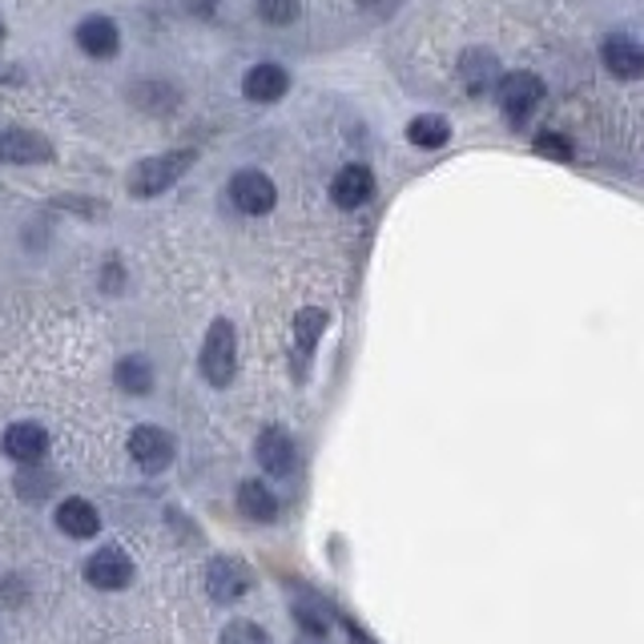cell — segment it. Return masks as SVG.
Masks as SVG:
<instances>
[{
    "label": "cell",
    "mask_w": 644,
    "mask_h": 644,
    "mask_svg": "<svg viewBox=\"0 0 644 644\" xmlns=\"http://www.w3.org/2000/svg\"><path fill=\"white\" fill-rule=\"evenodd\" d=\"M198 367L210 387H230L233 383V371H238V331H233L230 319L210 322L206 343H201V355H198Z\"/></svg>",
    "instance_id": "cell-1"
},
{
    "label": "cell",
    "mask_w": 644,
    "mask_h": 644,
    "mask_svg": "<svg viewBox=\"0 0 644 644\" xmlns=\"http://www.w3.org/2000/svg\"><path fill=\"white\" fill-rule=\"evenodd\" d=\"M189 166H194V149H174V154L145 157V162L134 166V174H129V194H134V198H157V194H166Z\"/></svg>",
    "instance_id": "cell-2"
},
{
    "label": "cell",
    "mask_w": 644,
    "mask_h": 644,
    "mask_svg": "<svg viewBox=\"0 0 644 644\" xmlns=\"http://www.w3.org/2000/svg\"><path fill=\"white\" fill-rule=\"evenodd\" d=\"M496 97H500V110L508 113L511 122L523 125L536 113V105L544 101V81L536 77V73H523V69H516V73L500 77V85H496Z\"/></svg>",
    "instance_id": "cell-3"
},
{
    "label": "cell",
    "mask_w": 644,
    "mask_h": 644,
    "mask_svg": "<svg viewBox=\"0 0 644 644\" xmlns=\"http://www.w3.org/2000/svg\"><path fill=\"white\" fill-rule=\"evenodd\" d=\"M129 459H134L142 471H149V476H157V471H166L169 464H174V435L162 432V427H154V423H142V427H134L129 432Z\"/></svg>",
    "instance_id": "cell-4"
},
{
    "label": "cell",
    "mask_w": 644,
    "mask_h": 644,
    "mask_svg": "<svg viewBox=\"0 0 644 644\" xmlns=\"http://www.w3.org/2000/svg\"><path fill=\"white\" fill-rule=\"evenodd\" d=\"M255 577H250V568L242 560H233V555H214L210 568H206V592H210L214 604H233V600H242L250 592Z\"/></svg>",
    "instance_id": "cell-5"
},
{
    "label": "cell",
    "mask_w": 644,
    "mask_h": 644,
    "mask_svg": "<svg viewBox=\"0 0 644 644\" xmlns=\"http://www.w3.org/2000/svg\"><path fill=\"white\" fill-rule=\"evenodd\" d=\"M85 580L101 592L129 589V580H134V560H129L122 548L105 544L101 552H93L90 560H85Z\"/></svg>",
    "instance_id": "cell-6"
},
{
    "label": "cell",
    "mask_w": 644,
    "mask_h": 644,
    "mask_svg": "<svg viewBox=\"0 0 644 644\" xmlns=\"http://www.w3.org/2000/svg\"><path fill=\"white\" fill-rule=\"evenodd\" d=\"M230 201L242 214H270L278 201V189L262 169H238L230 178Z\"/></svg>",
    "instance_id": "cell-7"
},
{
    "label": "cell",
    "mask_w": 644,
    "mask_h": 644,
    "mask_svg": "<svg viewBox=\"0 0 644 644\" xmlns=\"http://www.w3.org/2000/svg\"><path fill=\"white\" fill-rule=\"evenodd\" d=\"M255 459L267 476H278V479L290 476L299 451H294V439H290L287 427H262V432H258V444H255Z\"/></svg>",
    "instance_id": "cell-8"
},
{
    "label": "cell",
    "mask_w": 644,
    "mask_h": 644,
    "mask_svg": "<svg viewBox=\"0 0 644 644\" xmlns=\"http://www.w3.org/2000/svg\"><path fill=\"white\" fill-rule=\"evenodd\" d=\"M0 447H4V456L17 459V464H37V459H45V451H49V432L41 423H12V427H4V435H0Z\"/></svg>",
    "instance_id": "cell-9"
},
{
    "label": "cell",
    "mask_w": 644,
    "mask_h": 644,
    "mask_svg": "<svg viewBox=\"0 0 644 644\" xmlns=\"http://www.w3.org/2000/svg\"><path fill=\"white\" fill-rule=\"evenodd\" d=\"M0 157L12 166H41L53 157V145L33 129H4L0 134Z\"/></svg>",
    "instance_id": "cell-10"
},
{
    "label": "cell",
    "mask_w": 644,
    "mask_h": 644,
    "mask_svg": "<svg viewBox=\"0 0 644 644\" xmlns=\"http://www.w3.org/2000/svg\"><path fill=\"white\" fill-rule=\"evenodd\" d=\"M56 528L69 536V540H93L101 532V516L85 496H69V500L56 503Z\"/></svg>",
    "instance_id": "cell-11"
},
{
    "label": "cell",
    "mask_w": 644,
    "mask_h": 644,
    "mask_svg": "<svg viewBox=\"0 0 644 644\" xmlns=\"http://www.w3.org/2000/svg\"><path fill=\"white\" fill-rule=\"evenodd\" d=\"M375 194V174L367 166H346L339 169V178L331 181V198L334 206H343V210H359L363 201H371Z\"/></svg>",
    "instance_id": "cell-12"
},
{
    "label": "cell",
    "mask_w": 644,
    "mask_h": 644,
    "mask_svg": "<svg viewBox=\"0 0 644 644\" xmlns=\"http://www.w3.org/2000/svg\"><path fill=\"white\" fill-rule=\"evenodd\" d=\"M77 45L90 56H113L122 45V29L110 17H85L77 24Z\"/></svg>",
    "instance_id": "cell-13"
},
{
    "label": "cell",
    "mask_w": 644,
    "mask_h": 644,
    "mask_svg": "<svg viewBox=\"0 0 644 644\" xmlns=\"http://www.w3.org/2000/svg\"><path fill=\"white\" fill-rule=\"evenodd\" d=\"M604 65H609L612 77L621 81H636L644 77V49L629 37H609L604 41Z\"/></svg>",
    "instance_id": "cell-14"
},
{
    "label": "cell",
    "mask_w": 644,
    "mask_h": 644,
    "mask_svg": "<svg viewBox=\"0 0 644 644\" xmlns=\"http://www.w3.org/2000/svg\"><path fill=\"white\" fill-rule=\"evenodd\" d=\"M287 90H290V77L282 65H255L242 81V93L250 101H258V105H270V101H278Z\"/></svg>",
    "instance_id": "cell-15"
},
{
    "label": "cell",
    "mask_w": 644,
    "mask_h": 644,
    "mask_svg": "<svg viewBox=\"0 0 644 644\" xmlns=\"http://www.w3.org/2000/svg\"><path fill=\"white\" fill-rule=\"evenodd\" d=\"M238 508H242V516H250V520H258V523H270L278 516L274 491H270L262 479H246L242 488H238Z\"/></svg>",
    "instance_id": "cell-16"
},
{
    "label": "cell",
    "mask_w": 644,
    "mask_h": 644,
    "mask_svg": "<svg viewBox=\"0 0 644 644\" xmlns=\"http://www.w3.org/2000/svg\"><path fill=\"white\" fill-rule=\"evenodd\" d=\"M113 383L125 391V395H149L154 391V367L145 355H125L117 367H113Z\"/></svg>",
    "instance_id": "cell-17"
},
{
    "label": "cell",
    "mask_w": 644,
    "mask_h": 644,
    "mask_svg": "<svg viewBox=\"0 0 644 644\" xmlns=\"http://www.w3.org/2000/svg\"><path fill=\"white\" fill-rule=\"evenodd\" d=\"M322 331H326V311H319V307L299 311V319H294V355H299V363L314 355Z\"/></svg>",
    "instance_id": "cell-18"
},
{
    "label": "cell",
    "mask_w": 644,
    "mask_h": 644,
    "mask_svg": "<svg viewBox=\"0 0 644 644\" xmlns=\"http://www.w3.org/2000/svg\"><path fill=\"white\" fill-rule=\"evenodd\" d=\"M459 77H464V85L471 93H488L491 81L500 85L503 73H500V65H496V56L484 53V49H476V53L464 56V73H459Z\"/></svg>",
    "instance_id": "cell-19"
},
{
    "label": "cell",
    "mask_w": 644,
    "mask_h": 644,
    "mask_svg": "<svg viewBox=\"0 0 644 644\" xmlns=\"http://www.w3.org/2000/svg\"><path fill=\"white\" fill-rule=\"evenodd\" d=\"M407 137H412V145H419V149H439V145L451 142V122L439 117V113H423V117H415V122L407 125Z\"/></svg>",
    "instance_id": "cell-20"
},
{
    "label": "cell",
    "mask_w": 644,
    "mask_h": 644,
    "mask_svg": "<svg viewBox=\"0 0 644 644\" xmlns=\"http://www.w3.org/2000/svg\"><path fill=\"white\" fill-rule=\"evenodd\" d=\"M218 644H270V636H267V629H258L255 621H233L222 629Z\"/></svg>",
    "instance_id": "cell-21"
},
{
    "label": "cell",
    "mask_w": 644,
    "mask_h": 644,
    "mask_svg": "<svg viewBox=\"0 0 644 644\" xmlns=\"http://www.w3.org/2000/svg\"><path fill=\"white\" fill-rule=\"evenodd\" d=\"M258 17L267 24L299 21V0H258Z\"/></svg>",
    "instance_id": "cell-22"
},
{
    "label": "cell",
    "mask_w": 644,
    "mask_h": 644,
    "mask_svg": "<svg viewBox=\"0 0 644 644\" xmlns=\"http://www.w3.org/2000/svg\"><path fill=\"white\" fill-rule=\"evenodd\" d=\"M536 154L555 157V162H568V157H572V145H568V137H560V134H540L536 137Z\"/></svg>",
    "instance_id": "cell-23"
},
{
    "label": "cell",
    "mask_w": 644,
    "mask_h": 644,
    "mask_svg": "<svg viewBox=\"0 0 644 644\" xmlns=\"http://www.w3.org/2000/svg\"><path fill=\"white\" fill-rule=\"evenodd\" d=\"M101 287L110 290V294H117L122 290V262L113 258V262H105V270H101Z\"/></svg>",
    "instance_id": "cell-24"
},
{
    "label": "cell",
    "mask_w": 644,
    "mask_h": 644,
    "mask_svg": "<svg viewBox=\"0 0 644 644\" xmlns=\"http://www.w3.org/2000/svg\"><path fill=\"white\" fill-rule=\"evenodd\" d=\"M189 12H198V17H210L214 9H218V0H186Z\"/></svg>",
    "instance_id": "cell-25"
},
{
    "label": "cell",
    "mask_w": 644,
    "mask_h": 644,
    "mask_svg": "<svg viewBox=\"0 0 644 644\" xmlns=\"http://www.w3.org/2000/svg\"><path fill=\"white\" fill-rule=\"evenodd\" d=\"M351 644H371V641H367V636H363V633H359V629H355V624H351Z\"/></svg>",
    "instance_id": "cell-26"
},
{
    "label": "cell",
    "mask_w": 644,
    "mask_h": 644,
    "mask_svg": "<svg viewBox=\"0 0 644 644\" xmlns=\"http://www.w3.org/2000/svg\"><path fill=\"white\" fill-rule=\"evenodd\" d=\"M0 41H4V21H0Z\"/></svg>",
    "instance_id": "cell-27"
}]
</instances>
